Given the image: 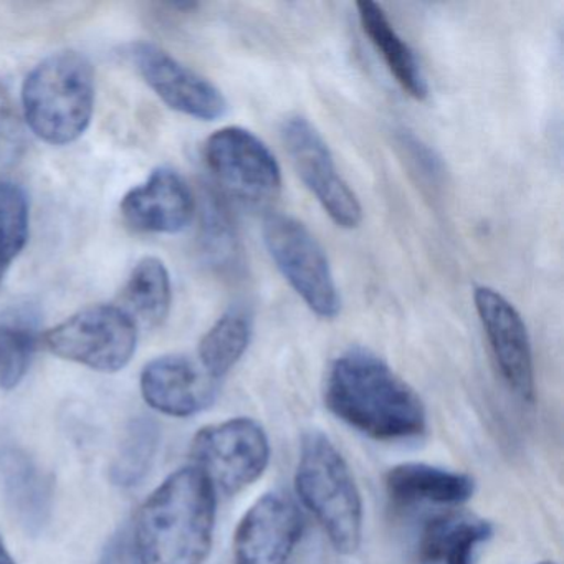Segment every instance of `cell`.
<instances>
[{
	"label": "cell",
	"mask_w": 564,
	"mask_h": 564,
	"mask_svg": "<svg viewBox=\"0 0 564 564\" xmlns=\"http://www.w3.org/2000/svg\"><path fill=\"white\" fill-rule=\"evenodd\" d=\"M323 398L339 421L375 441H411L427 429L417 392L366 349H349L332 362Z\"/></svg>",
	"instance_id": "cell-1"
},
{
	"label": "cell",
	"mask_w": 564,
	"mask_h": 564,
	"mask_svg": "<svg viewBox=\"0 0 564 564\" xmlns=\"http://www.w3.org/2000/svg\"><path fill=\"white\" fill-rule=\"evenodd\" d=\"M216 490L196 467L181 468L144 501L133 538L141 564H204L213 547Z\"/></svg>",
	"instance_id": "cell-2"
},
{
	"label": "cell",
	"mask_w": 564,
	"mask_h": 564,
	"mask_svg": "<svg viewBox=\"0 0 564 564\" xmlns=\"http://www.w3.org/2000/svg\"><path fill=\"white\" fill-rule=\"evenodd\" d=\"M295 488L335 551L355 554L361 546L365 524L361 494L348 462L323 432L303 435Z\"/></svg>",
	"instance_id": "cell-3"
},
{
	"label": "cell",
	"mask_w": 564,
	"mask_h": 564,
	"mask_svg": "<svg viewBox=\"0 0 564 564\" xmlns=\"http://www.w3.org/2000/svg\"><path fill=\"white\" fill-rule=\"evenodd\" d=\"M22 110L39 140L52 147L75 143L94 118L95 74L90 61L74 51L42 61L22 85Z\"/></svg>",
	"instance_id": "cell-4"
},
{
	"label": "cell",
	"mask_w": 564,
	"mask_h": 564,
	"mask_svg": "<svg viewBox=\"0 0 564 564\" xmlns=\"http://www.w3.org/2000/svg\"><path fill=\"white\" fill-rule=\"evenodd\" d=\"M52 355L100 372L127 368L137 351L138 325L123 306L91 305L44 335Z\"/></svg>",
	"instance_id": "cell-5"
},
{
	"label": "cell",
	"mask_w": 564,
	"mask_h": 564,
	"mask_svg": "<svg viewBox=\"0 0 564 564\" xmlns=\"http://www.w3.org/2000/svg\"><path fill=\"white\" fill-rule=\"evenodd\" d=\"M263 242L305 305L319 318H336L341 312V296L335 275L328 256L305 224L285 214H270L263 223Z\"/></svg>",
	"instance_id": "cell-6"
},
{
	"label": "cell",
	"mask_w": 564,
	"mask_h": 564,
	"mask_svg": "<svg viewBox=\"0 0 564 564\" xmlns=\"http://www.w3.org/2000/svg\"><path fill=\"white\" fill-rule=\"evenodd\" d=\"M270 454L265 429L249 417L207 425L191 445L194 467L224 495L239 494L256 484L269 467Z\"/></svg>",
	"instance_id": "cell-7"
},
{
	"label": "cell",
	"mask_w": 564,
	"mask_h": 564,
	"mask_svg": "<svg viewBox=\"0 0 564 564\" xmlns=\"http://www.w3.org/2000/svg\"><path fill=\"white\" fill-rule=\"evenodd\" d=\"M204 160L214 180L246 203H269L282 189L279 161L246 128L226 127L210 134L204 144Z\"/></svg>",
	"instance_id": "cell-8"
},
{
	"label": "cell",
	"mask_w": 564,
	"mask_h": 564,
	"mask_svg": "<svg viewBox=\"0 0 564 564\" xmlns=\"http://www.w3.org/2000/svg\"><path fill=\"white\" fill-rule=\"evenodd\" d=\"M282 140L300 180L329 219L341 229H356L362 220L361 203L339 173L322 134L306 118L295 115L283 121Z\"/></svg>",
	"instance_id": "cell-9"
},
{
	"label": "cell",
	"mask_w": 564,
	"mask_h": 564,
	"mask_svg": "<svg viewBox=\"0 0 564 564\" xmlns=\"http://www.w3.org/2000/svg\"><path fill=\"white\" fill-rule=\"evenodd\" d=\"M128 57L148 87L171 110L200 121L226 117L229 104L223 91L163 48L150 42H137L128 48Z\"/></svg>",
	"instance_id": "cell-10"
},
{
	"label": "cell",
	"mask_w": 564,
	"mask_h": 564,
	"mask_svg": "<svg viewBox=\"0 0 564 564\" xmlns=\"http://www.w3.org/2000/svg\"><path fill=\"white\" fill-rule=\"evenodd\" d=\"M474 302L501 379L518 399L533 402L536 392L533 349L520 312L490 286H477Z\"/></svg>",
	"instance_id": "cell-11"
},
{
	"label": "cell",
	"mask_w": 564,
	"mask_h": 564,
	"mask_svg": "<svg viewBox=\"0 0 564 564\" xmlns=\"http://www.w3.org/2000/svg\"><path fill=\"white\" fill-rule=\"evenodd\" d=\"M303 533V518L282 491L262 495L239 521L230 564H289Z\"/></svg>",
	"instance_id": "cell-12"
},
{
	"label": "cell",
	"mask_w": 564,
	"mask_h": 564,
	"mask_svg": "<svg viewBox=\"0 0 564 564\" xmlns=\"http://www.w3.org/2000/svg\"><path fill=\"white\" fill-rule=\"evenodd\" d=\"M141 394L161 414L191 417L216 402L219 379L183 355L153 359L141 372Z\"/></svg>",
	"instance_id": "cell-13"
},
{
	"label": "cell",
	"mask_w": 564,
	"mask_h": 564,
	"mask_svg": "<svg viewBox=\"0 0 564 564\" xmlns=\"http://www.w3.org/2000/svg\"><path fill=\"white\" fill-rule=\"evenodd\" d=\"M120 209L124 223L137 232L177 234L193 223L196 199L177 171L158 167L124 194Z\"/></svg>",
	"instance_id": "cell-14"
},
{
	"label": "cell",
	"mask_w": 564,
	"mask_h": 564,
	"mask_svg": "<svg viewBox=\"0 0 564 564\" xmlns=\"http://www.w3.org/2000/svg\"><path fill=\"white\" fill-rule=\"evenodd\" d=\"M0 484L15 520L39 534L47 527L54 503V480L37 462L14 445H0Z\"/></svg>",
	"instance_id": "cell-15"
},
{
	"label": "cell",
	"mask_w": 564,
	"mask_h": 564,
	"mask_svg": "<svg viewBox=\"0 0 564 564\" xmlns=\"http://www.w3.org/2000/svg\"><path fill=\"white\" fill-rule=\"evenodd\" d=\"M386 494L398 507H457L475 494V480L462 471L448 470L422 462H405L389 468Z\"/></svg>",
	"instance_id": "cell-16"
},
{
	"label": "cell",
	"mask_w": 564,
	"mask_h": 564,
	"mask_svg": "<svg viewBox=\"0 0 564 564\" xmlns=\"http://www.w3.org/2000/svg\"><path fill=\"white\" fill-rule=\"evenodd\" d=\"M491 536L494 524L477 514H438L422 528L419 560L422 564H475L478 550Z\"/></svg>",
	"instance_id": "cell-17"
},
{
	"label": "cell",
	"mask_w": 564,
	"mask_h": 564,
	"mask_svg": "<svg viewBox=\"0 0 564 564\" xmlns=\"http://www.w3.org/2000/svg\"><path fill=\"white\" fill-rule=\"evenodd\" d=\"M362 32L376 48L399 87L417 101H424L429 95V85L422 74L421 65L412 48L398 34L394 25L386 15L381 6L371 0H361L356 4Z\"/></svg>",
	"instance_id": "cell-18"
},
{
	"label": "cell",
	"mask_w": 564,
	"mask_h": 564,
	"mask_svg": "<svg viewBox=\"0 0 564 564\" xmlns=\"http://www.w3.org/2000/svg\"><path fill=\"white\" fill-rule=\"evenodd\" d=\"M121 300L137 325H163L173 305V285L163 260L156 257L140 260L124 285Z\"/></svg>",
	"instance_id": "cell-19"
},
{
	"label": "cell",
	"mask_w": 564,
	"mask_h": 564,
	"mask_svg": "<svg viewBox=\"0 0 564 564\" xmlns=\"http://www.w3.org/2000/svg\"><path fill=\"white\" fill-rule=\"evenodd\" d=\"M252 336L253 313L249 306H230L200 339V366L213 378H224L246 355Z\"/></svg>",
	"instance_id": "cell-20"
},
{
	"label": "cell",
	"mask_w": 564,
	"mask_h": 564,
	"mask_svg": "<svg viewBox=\"0 0 564 564\" xmlns=\"http://www.w3.org/2000/svg\"><path fill=\"white\" fill-rule=\"evenodd\" d=\"M160 442V425L153 419H133L124 431L120 451L111 465V481L121 488L140 485L156 460Z\"/></svg>",
	"instance_id": "cell-21"
},
{
	"label": "cell",
	"mask_w": 564,
	"mask_h": 564,
	"mask_svg": "<svg viewBox=\"0 0 564 564\" xmlns=\"http://www.w3.org/2000/svg\"><path fill=\"white\" fill-rule=\"evenodd\" d=\"M31 207L19 184L0 181V283L29 239Z\"/></svg>",
	"instance_id": "cell-22"
},
{
	"label": "cell",
	"mask_w": 564,
	"mask_h": 564,
	"mask_svg": "<svg viewBox=\"0 0 564 564\" xmlns=\"http://www.w3.org/2000/svg\"><path fill=\"white\" fill-rule=\"evenodd\" d=\"M37 346L34 328L24 322L0 323V388L14 389L28 375Z\"/></svg>",
	"instance_id": "cell-23"
},
{
	"label": "cell",
	"mask_w": 564,
	"mask_h": 564,
	"mask_svg": "<svg viewBox=\"0 0 564 564\" xmlns=\"http://www.w3.org/2000/svg\"><path fill=\"white\" fill-rule=\"evenodd\" d=\"M203 242L214 262L226 265L236 260L237 240L232 223L224 207L214 200L204 210Z\"/></svg>",
	"instance_id": "cell-24"
},
{
	"label": "cell",
	"mask_w": 564,
	"mask_h": 564,
	"mask_svg": "<svg viewBox=\"0 0 564 564\" xmlns=\"http://www.w3.org/2000/svg\"><path fill=\"white\" fill-rule=\"evenodd\" d=\"M399 147L404 151L405 160L411 164L412 171L421 176L422 181H427L429 184L438 183L442 177L441 161L425 144H422L417 138L404 133L399 140Z\"/></svg>",
	"instance_id": "cell-25"
},
{
	"label": "cell",
	"mask_w": 564,
	"mask_h": 564,
	"mask_svg": "<svg viewBox=\"0 0 564 564\" xmlns=\"http://www.w3.org/2000/svg\"><path fill=\"white\" fill-rule=\"evenodd\" d=\"M100 564H141L133 533L128 528H120L110 538Z\"/></svg>",
	"instance_id": "cell-26"
},
{
	"label": "cell",
	"mask_w": 564,
	"mask_h": 564,
	"mask_svg": "<svg viewBox=\"0 0 564 564\" xmlns=\"http://www.w3.org/2000/svg\"><path fill=\"white\" fill-rule=\"evenodd\" d=\"M0 564H15V561L12 560L11 553H9L8 547H6L2 538H0Z\"/></svg>",
	"instance_id": "cell-27"
}]
</instances>
